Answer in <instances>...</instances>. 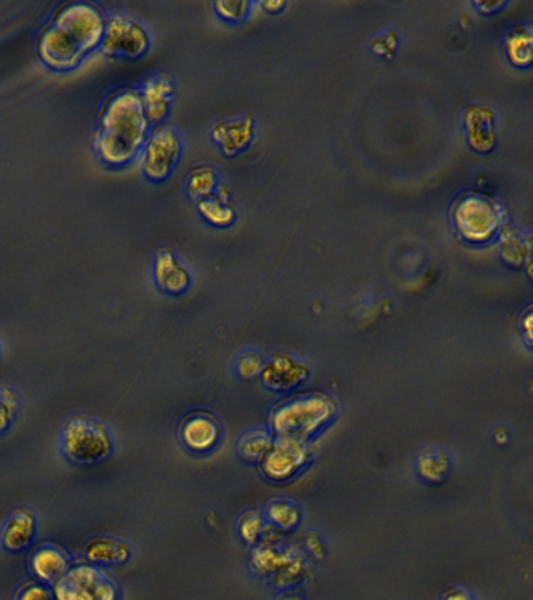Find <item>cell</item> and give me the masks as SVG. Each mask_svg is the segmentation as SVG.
<instances>
[{"mask_svg":"<svg viewBox=\"0 0 533 600\" xmlns=\"http://www.w3.org/2000/svg\"><path fill=\"white\" fill-rule=\"evenodd\" d=\"M151 130L140 90L119 88L102 107L94 152L105 166L122 168L140 155Z\"/></svg>","mask_w":533,"mask_h":600,"instance_id":"6da1fadb","label":"cell"},{"mask_svg":"<svg viewBox=\"0 0 533 600\" xmlns=\"http://www.w3.org/2000/svg\"><path fill=\"white\" fill-rule=\"evenodd\" d=\"M449 219L458 240L483 246L496 240L508 215L501 200L483 191L468 190L452 200Z\"/></svg>","mask_w":533,"mask_h":600,"instance_id":"7a4b0ae2","label":"cell"},{"mask_svg":"<svg viewBox=\"0 0 533 600\" xmlns=\"http://www.w3.org/2000/svg\"><path fill=\"white\" fill-rule=\"evenodd\" d=\"M60 446L63 455L77 465H96L115 449L107 425L88 416H74L66 422Z\"/></svg>","mask_w":533,"mask_h":600,"instance_id":"3957f363","label":"cell"},{"mask_svg":"<svg viewBox=\"0 0 533 600\" xmlns=\"http://www.w3.org/2000/svg\"><path fill=\"white\" fill-rule=\"evenodd\" d=\"M52 24L88 57L101 46L107 18L91 0H69L58 8Z\"/></svg>","mask_w":533,"mask_h":600,"instance_id":"277c9868","label":"cell"},{"mask_svg":"<svg viewBox=\"0 0 533 600\" xmlns=\"http://www.w3.org/2000/svg\"><path fill=\"white\" fill-rule=\"evenodd\" d=\"M183 147L182 133L176 127L154 125L140 152L144 177L154 183L166 182L182 160Z\"/></svg>","mask_w":533,"mask_h":600,"instance_id":"5b68a950","label":"cell"},{"mask_svg":"<svg viewBox=\"0 0 533 600\" xmlns=\"http://www.w3.org/2000/svg\"><path fill=\"white\" fill-rule=\"evenodd\" d=\"M151 44V33L143 22L126 13H116L107 19L99 49L104 57L113 60H135L146 55Z\"/></svg>","mask_w":533,"mask_h":600,"instance_id":"8992f818","label":"cell"},{"mask_svg":"<svg viewBox=\"0 0 533 600\" xmlns=\"http://www.w3.org/2000/svg\"><path fill=\"white\" fill-rule=\"evenodd\" d=\"M54 596L60 600H113L118 585L93 563L72 565L54 583Z\"/></svg>","mask_w":533,"mask_h":600,"instance_id":"52a82bcc","label":"cell"},{"mask_svg":"<svg viewBox=\"0 0 533 600\" xmlns=\"http://www.w3.org/2000/svg\"><path fill=\"white\" fill-rule=\"evenodd\" d=\"M332 413V404L321 396L302 397L283 405L274 415V425L283 436L301 438L318 429Z\"/></svg>","mask_w":533,"mask_h":600,"instance_id":"ba28073f","label":"cell"},{"mask_svg":"<svg viewBox=\"0 0 533 600\" xmlns=\"http://www.w3.org/2000/svg\"><path fill=\"white\" fill-rule=\"evenodd\" d=\"M463 132L466 144L476 154H491L499 143L498 115L493 108L471 104L463 111Z\"/></svg>","mask_w":533,"mask_h":600,"instance_id":"9c48e42d","label":"cell"},{"mask_svg":"<svg viewBox=\"0 0 533 600\" xmlns=\"http://www.w3.org/2000/svg\"><path fill=\"white\" fill-rule=\"evenodd\" d=\"M210 138L224 157L233 158L254 144L257 127L249 115L221 119L213 124Z\"/></svg>","mask_w":533,"mask_h":600,"instance_id":"30bf717a","label":"cell"},{"mask_svg":"<svg viewBox=\"0 0 533 600\" xmlns=\"http://www.w3.org/2000/svg\"><path fill=\"white\" fill-rule=\"evenodd\" d=\"M155 283L163 293L180 296L187 293L193 283V274L187 263L171 249H158L152 265Z\"/></svg>","mask_w":533,"mask_h":600,"instance_id":"8fae6325","label":"cell"},{"mask_svg":"<svg viewBox=\"0 0 533 600\" xmlns=\"http://www.w3.org/2000/svg\"><path fill=\"white\" fill-rule=\"evenodd\" d=\"M147 119L154 125L163 124L174 104L176 83L168 72H157L151 75L140 90Z\"/></svg>","mask_w":533,"mask_h":600,"instance_id":"7c38bea8","label":"cell"},{"mask_svg":"<svg viewBox=\"0 0 533 600\" xmlns=\"http://www.w3.org/2000/svg\"><path fill=\"white\" fill-rule=\"evenodd\" d=\"M180 440L194 454L210 452L221 438V427L208 411H191L180 424Z\"/></svg>","mask_w":533,"mask_h":600,"instance_id":"4fadbf2b","label":"cell"},{"mask_svg":"<svg viewBox=\"0 0 533 600\" xmlns=\"http://www.w3.org/2000/svg\"><path fill=\"white\" fill-rule=\"evenodd\" d=\"M263 469L272 479H287L304 463L305 447L301 438L282 436L263 455Z\"/></svg>","mask_w":533,"mask_h":600,"instance_id":"5bb4252c","label":"cell"},{"mask_svg":"<svg viewBox=\"0 0 533 600\" xmlns=\"http://www.w3.org/2000/svg\"><path fill=\"white\" fill-rule=\"evenodd\" d=\"M72 566L71 557L63 547L44 543L30 555V571L36 580L54 585Z\"/></svg>","mask_w":533,"mask_h":600,"instance_id":"9a60e30c","label":"cell"},{"mask_svg":"<svg viewBox=\"0 0 533 600\" xmlns=\"http://www.w3.org/2000/svg\"><path fill=\"white\" fill-rule=\"evenodd\" d=\"M496 241H498L499 254L508 266L523 268L524 265H530V252H532L530 232H526L507 219L502 224Z\"/></svg>","mask_w":533,"mask_h":600,"instance_id":"2e32d148","label":"cell"},{"mask_svg":"<svg viewBox=\"0 0 533 600\" xmlns=\"http://www.w3.org/2000/svg\"><path fill=\"white\" fill-rule=\"evenodd\" d=\"M502 49L505 60L513 68H532L533 63V30L529 22H515L505 30L502 36Z\"/></svg>","mask_w":533,"mask_h":600,"instance_id":"e0dca14e","label":"cell"},{"mask_svg":"<svg viewBox=\"0 0 533 600\" xmlns=\"http://www.w3.org/2000/svg\"><path fill=\"white\" fill-rule=\"evenodd\" d=\"M36 535V516L30 508H16L2 529V546L8 552H22Z\"/></svg>","mask_w":533,"mask_h":600,"instance_id":"ac0fdd59","label":"cell"},{"mask_svg":"<svg viewBox=\"0 0 533 600\" xmlns=\"http://www.w3.org/2000/svg\"><path fill=\"white\" fill-rule=\"evenodd\" d=\"M196 208L199 216L216 229H229L237 222V208L222 185L210 196L196 200Z\"/></svg>","mask_w":533,"mask_h":600,"instance_id":"d6986e66","label":"cell"},{"mask_svg":"<svg viewBox=\"0 0 533 600\" xmlns=\"http://www.w3.org/2000/svg\"><path fill=\"white\" fill-rule=\"evenodd\" d=\"M86 560L97 566L124 565L132 557V549L126 541L110 536H96L85 547Z\"/></svg>","mask_w":533,"mask_h":600,"instance_id":"ffe728a7","label":"cell"},{"mask_svg":"<svg viewBox=\"0 0 533 600\" xmlns=\"http://www.w3.org/2000/svg\"><path fill=\"white\" fill-rule=\"evenodd\" d=\"M219 174L212 165H201L193 166L188 172L187 180H185V191L187 196L191 200L202 199V197L210 196L218 190Z\"/></svg>","mask_w":533,"mask_h":600,"instance_id":"44dd1931","label":"cell"},{"mask_svg":"<svg viewBox=\"0 0 533 600\" xmlns=\"http://www.w3.org/2000/svg\"><path fill=\"white\" fill-rule=\"evenodd\" d=\"M451 468V460L446 450L443 449H426L419 454L418 471L423 479L429 482H438L443 480L448 475Z\"/></svg>","mask_w":533,"mask_h":600,"instance_id":"7402d4cb","label":"cell"},{"mask_svg":"<svg viewBox=\"0 0 533 600\" xmlns=\"http://www.w3.org/2000/svg\"><path fill=\"white\" fill-rule=\"evenodd\" d=\"M302 377H304V372L301 371L299 365L285 357L272 361V365L265 372L266 382L274 388H290Z\"/></svg>","mask_w":533,"mask_h":600,"instance_id":"603a6c76","label":"cell"},{"mask_svg":"<svg viewBox=\"0 0 533 600\" xmlns=\"http://www.w3.org/2000/svg\"><path fill=\"white\" fill-rule=\"evenodd\" d=\"M216 16L227 24H241L254 11V0H212Z\"/></svg>","mask_w":533,"mask_h":600,"instance_id":"cb8c5ba5","label":"cell"},{"mask_svg":"<svg viewBox=\"0 0 533 600\" xmlns=\"http://www.w3.org/2000/svg\"><path fill=\"white\" fill-rule=\"evenodd\" d=\"M269 446H271V438L268 433L263 430H254L241 438L238 449L246 460L257 461L266 454Z\"/></svg>","mask_w":533,"mask_h":600,"instance_id":"d4e9b609","label":"cell"},{"mask_svg":"<svg viewBox=\"0 0 533 600\" xmlns=\"http://www.w3.org/2000/svg\"><path fill=\"white\" fill-rule=\"evenodd\" d=\"M19 396L10 386H0V433L7 432L16 421Z\"/></svg>","mask_w":533,"mask_h":600,"instance_id":"484cf974","label":"cell"},{"mask_svg":"<svg viewBox=\"0 0 533 600\" xmlns=\"http://www.w3.org/2000/svg\"><path fill=\"white\" fill-rule=\"evenodd\" d=\"M268 516L282 529H290L299 521V510L290 500H274L268 507Z\"/></svg>","mask_w":533,"mask_h":600,"instance_id":"4316f807","label":"cell"},{"mask_svg":"<svg viewBox=\"0 0 533 600\" xmlns=\"http://www.w3.org/2000/svg\"><path fill=\"white\" fill-rule=\"evenodd\" d=\"M18 599L22 600H43L51 599L52 593L47 590L43 582H27L19 588V593L16 594Z\"/></svg>","mask_w":533,"mask_h":600,"instance_id":"83f0119b","label":"cell"},{"mask_svg":"<svg viewBox=\"0 0 533 600\" xmlns=\"http://www.w3.org/2000/svg\"><path fill=\"white\" fill-rule=\"evenodd\" d=\"M512 0H469L474 10L482 16H493L501 13L510 5Z\"/></svg>","mask_w":533,"mask_h":600,"instance_id":"f1b7e54d","label":"cell"},{"mask_svg":"<svg viewBox=\"0 0 533 600\" xmlns=\"http://www.w3.org/2000/svg\"><path fill=\"white\" fill-rule=\"evenodd\" d=\"M262 368V357L255 352H246L243 357L238 360V369L244 377H254Z\"/></svg>","mask_w":533,"mask_h":600,"instance_id":"f546056e","label":"cell"},{"mask_svg":"<svg viewBox=\"0 0 533 600\" xmlns=\"http://www.w3.org/2000/svg\"><path fill=\"white\" fill-rule=\"evenodd\" d=\"M246 524H241L244 540H255V536L260 535L262 530V519L255 515H247Z\"/></svg>","mask_w":533,"mask_h":600,"instance_id":"4dcf8cb0","label":"cell"},{"mask_svg":"<svg viewBox=\"0 0 533 600\" xmlns=\"http://www.w3.org/2000/svg\"><path fill=\"white\" fill-rule=\"evenodd\" d=\"M254 2L268 15H280L290 4V0H254Z\"/></svg>","mask_w":533,"mask_h":600,"instance_id":"1f68e13d","label":"cell"},{"mask_svg":"<svg viewBox=\"0 0 533 600\" xmlns=\"http://www.w3.org/2000/svg\"><path fill=\"white\" fill-rule=\"evenodd\" d=\"M526 315H524V333H526L527 340H530V322H532V315H530V308H527V311H524Z\"/></svg>","mask_w":533,"mask_h":600,"instance_id":"d6a6232c","label":"cell"}]
</instances>
